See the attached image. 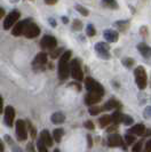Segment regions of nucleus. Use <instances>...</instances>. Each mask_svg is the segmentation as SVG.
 I'll return each mask as SVG.
<instances>
[{"label":"nucleus","mask_w":151,"mask_h":152,"mask_svg":"<svg viewBox=\"0 0 151 152\" xmlns=\"http://www.w3.org/2000/svg\"><path fill=\"white\" fill-rule=\"evenodd\" d=\"M47 145L45 144V142L39 137V140L37 141V149H38V151H40V152H47Z\"/></svg>","instance_id":"nucleus-25"},{"label":"nucleus","mask_w":151,"mask_h":152,"mask_svg":"<svg viewBox=\"0 0 151 152\" xmlns=\"http://www.w3.org/2000/svg\"><path fill=\"white\" fill-rule=\"evenodd\" d=\"M72 29L76 31H80L83 29V23L81 21H79V20H73V22H72Z\"/></svg>","instance_id":"nucleus-31"},{"label":"nucleus","mask_w":151,"mask_h":152,"mask_svg":"<svg viewBox=\"0 0 151 152\" xmlns=\"http://www.w3.org/2000/svg\"><path fill=\"white\" fill-rule=\"evenodd\" d=\"M145 151L147 152L151 151V140H149V141L145 143Z\"/></svg>","instance_id":"nucleus-40"},{"label":"nucleus","mask_w":151,"mask_h":152,"mask_svg":"<svg viewBox=\"0 0 151 152\" xmlns=\"http://www.w3.org/2000/svg\"><path fill=\"white\" fill-rule=\"evenodd\" d=\"M84 127H85V128H87V129H89V130H93L94 128H95L94 122L91 121V120H87V121L84 122Z\"/></svg>","instance_id":"nucleus-36"},{"label":"nucleus","mask_w":151,"mask_h":152,"mask_svg":"<svg viewBox=\"0 0 151 152\" xmlns=\"http://www.w3.org/2000/svg\"><path fill=\"white\" fill-rule=\"evenodd\" d=\"M4 16H5V9L2 7H0V20H1Z\"/></svg>","instance_id":"nucleus-44"},{"label":"nucleus","mask_w":151,"mask_h":152,"mask_svg":"<svg viewBox=\"0 0 151 152\" xmlns=\"http://www.w3.org/2000/svg\"><path fill=\"white\" fill-rule=\"evenodd\" d=\"M71 50H65L62 53L59 62V78L60 80H67L70 76V58H71Z\"/></svg>","instance_id":"nucleus-1"},{"label":"nucleus","mask_w":151,"mask_h":152,"mask_svg":"<svg viewBox=\"0 0 151 152\" xmlns=\"http://www.w3.org/2000/svg\"><path fill=\"white\" fill-rule=\"evenodd\" d=\"M87 141H88V148L91 149L92 146H93V140H92L91 135H87Z\"/></svg>","instance_id":"nucleus-42"},{"label":"nucleus","mask_w":151,"mask_h":152,"mask_svg":"<svg viewBox=\"0 0 151 152\" xmlns=\"http://www.w3.org/2000/svg\"><path fill=\"white\" fill-rule=\"evenodd\" d=\"M56 46H57V40L53 36L47 34V36H44L40 40V47L45 50H53L56 48Z\"/></svg>","instance_id":"nucleus-8"},{"label":"nucleus","mask_w":151,"mask_h":152,"mask_svg":"<svg viewBox=\"0 0 151 152\" xmlns=\"http://www.w3.org/2000/svg\"><path fill=\"white\" fill-rule=\"evenodd\" d=\"M86 33H87V36H88V37H94V36L96 34V30H95V28H94V25H93V24H88V25H87Z\"/></svg>","instance_id":"nucleus-29"},{"label":"nucleus","mask_w":151,"mask_h":152,"mask_svg":"<svg viewBox=\"0 0 151 152\" xmlns=\"http://www.w3.org/2000/svg\"><path fill=\"white\" fill-rule=\"evenodd\" d=\"M30 21H32L31 18H26V20H23V21L15 23V25L12 29V34L14 37H21V36H23V32L25 30V26L28 25V23L30 22Z\"/></svg>","instance_id":"nucleus-11"},{"label":"nucleus","mask_w":151,"mask_h":152,"mask_svg":"<svg viewBox=\"0 0 151 152\" xmlns=\"http://www.w3.org/2000/svg\"><path fill=\"white\" fill-rule=\"evenodd\" d=\"M144 132H145V127L143 124H136L133 127H130L128 130V133L134 134L135 136H143Z\"/></svg>","instance_id":"nucleus-17"},{"label":"nucleus","mask_w":151,"mask_h":152,"mask_svg":"<svg viewBox=\"0 0 151 152\" xmlns=\"http://www.w3.org/2000/svg\"><path fill=\"white\" fill-rule=\"evenodd\" d=\"M101 111H102V107H93V105H91L89 110H88V112H89V114H91V115H97Z\"/></svg>","instance_id":"nucleus-34"},{"label":"nucleus","mask_w":151,"mask_h":152,"mask_svg":"<svg viewBox=\"0 0 151 152\" xmlns=\"http://www.w3.org/2000/svg\"><path fill=\"white\" fill-rule=\"evenodd\" d=\"M63 134H64V132L62 128H56V129H54L53 132V138L55 142H57V143H60L61 140H62V137H63Z\"/></svg>","instance_id":"nucleus-23"},{"label":"nucleus","mask_w":151,"mask_h":152,"mask_svg":"<svg viewBox=\"0 0 151 152\" xmlns=\"http://www.w3.org/2000/svg\"><path fill=\"white\" fill-rule=\"evenodd\" d=\"M14 118H15V109L12 105H8L5 109V122L8 127H12L14 124Z\"/></svg>","instance_id":"nucleus-13"},{"label":"nucleus","mask_w":151,"mask_h":152,"mask_svg":"<svg viewBox=\"0 0 151 152\" xmlns=\"http://www.w3.org/2000/svg\"><path fill=\"white\" fill-rule=\"evenodd\" d=\"M62 22L64 23V24H67V23H69L68 17H67V16H63V17H62Z\"/></svg>","instance_id":"nucleus-48"},{"label":"nucleus","mask_w":151,"mask_h":152,"mask_svg":"<svg viewBox=\"0 0 151 152\" xmlns=\"http://www.w3.org/2000/svg\"><path fill=\"white\" fill-rule=\"evenodd\" d=\"M108 145H109L110 148L122 146L124 149H126L122 138H121V136L120 135H118V134H111V135H109V137H108Z\"/></svg>","instance_id":"nucleus-12"},{"label":"nucleus","mask_w":151,"mask_h":152,"mask_svg":"<svg viewBox=\"0 0 151 152\" xmlns=\"http://www.w3.org/2000/svg\"><path fill=\"white\" fill-rule=\"evenodd\" d=\"M68 86H69V87H73V88H76V91H81V87H80V85L77 84V83H70Z\"/></svg>","instance_id":"nucleus-39"},{"label":"nucleus","mask_w":151,"mask_h":152,"mask_svg":"<svg viewBox=\"0 0 151 152\" xmlns=\"http://www.w3.org/2000/svg\"><path fill=\"white\" fill-rule=\"evenodd\" d=\"M141 33H143V37L147 36V28H145V26H142V29H141Z\"/></svg>","instance_id":"nucleus-46"},{"label":"nucleus","mask_w":151,"mask_h":152,"mask_svg":"<svg viewBox=\"0 0 151 152\" xmlns=\"http://www.w3.org/2000/svg\"><path fill=\"white\" fill-rule=\"evenodd\" d=\"M32 143H30V144H29V146H28V150H30V151H33V146H32Z\"/></svg>","instance_id":"nucleus-50"},{"label":"nucleus","mask_w":151,"mask_h":152,"mask_svg":"<svg viewBox=\"0 0 151 152\" xmlns=\"http://www.w3.org/2000/svg\"><path fill=\"white\" fill-rule=\"evenodd\" d=\"M101 99H102V96H101L100 94L88 91V94L85 96V104L91 107V105H94V104L98 103V102L101 101Z\"/></svg>","instance_id":"nucleus-14"},{"label":"nucleus","mask_w":151,"mask_h":152,"mask_svg":"<svg viewBox=\"0 0 151 152\" xmlns=\"http://www.w3.org/2000/svg\"><path fill=\"white\" fill-rule=\"evenodd\" d=\"M143 115L144 118H147V119H151V107H148L144 109Z\"/></svg>","instance_id":"nucleus-37"},{"label":"nucleus","mask_w":151,"mask_h":152,"mask_svg":"<svg viewBox=\"0 0 151 152\" xmlns=\"http://www.w3.org/2000/svg\"><path fill=\"white\" fill-rule=\"evenodd\" d=\"M125 142H126L127 145L133 144V143L135 142V136H134V134H132V133L126 134V135H125Z\"/></svg>","instance_id":"nucleus-28"},{"label":"nucleus","mask_w":151,"mask_h":152,"mask_svg":"<svg viewBox=\"0 0 151 152\" xmlns=\"http://www.w3.org/2000/svg\"><path fill=\"white\" fill-rule=\"evenodd\" d=\"M45 1V4H47V5H55L59 0H44Z\"/></svg>","instance_id":"nucleus-41"},{"label":"nucleus","mask_w":151,"mask_h":152,"mask_svg":"<svg viewBox=\"0 0 151 152\" xmlns=\"http://www.w3.org/2000/svg\"><path fill=\"white\" fill-rule=\"evenodd\" d=\"M76 9H77V12H78V13H80L83 16H88V15H89L88 9H86V8L83 7V6H80V5H77V6H76Z\"/></svg>","instance_id":"nucleus-30"},{"label":"nucleus","mask_w":151,"mask_h":152,"mask_svg":"<svg viewBox=\"0 0 151 152\" xmlns=\"http://www.w3.org/2000/svg\"><path fill=\"white\" fill-rule=\"evenodd\" d=\"M40 34V29L36 23H33L32 21L28 23V25L25 26V30L23 32V36L28 39H33L37 38L38 36Z\"/></svg>","instance_id":"nucleus-6"},{"label":"nucleus","mask_w":151,"mask_h":152,"mask_svg":"<svg viewBox=\"0 0 151 152\" xmlns=\"http://www.w3.org/2000/svg\"><path fill=\"white\" fill-rule=\"evenodd\" d=\"M121 107V103L120 102H118L117 99H109L108 102H106V104L102 107V110H104V111H109V110H113V109H117V110H119Z\"/></svg>","instance_id":"nucleus-16"},{"label":"nucleus","mask_w":151,"mask_h":152,"mask_svg":"<svg viewBox=\"0 0 151 152\" xmlns=\"http://www.w3.org/2000/svg\"><path fill=\"white\" fill-rule=\"evenodd\" d=\"M40 138L45 142V144L47 145L48 148H51V146L53 145L54 138H53V136L49 134V132H48L47 129L41 130V133H40Z\"/></svg>","instance_id":"nucleus-19"},{"label":"nucleus","mask_w":151,"mask_h":152,"mask_svg":"<svg viewBox=\"0 0 151 152\" xmlns=\"http://www.w3.org/2000/svg\"><path fill=\"white\" fill-rule=\"evenodd\" d=\"M70 76L77 81H81L84 79V73L81 70V65L78 58L70 61Z\"/></svg>","instance_id":"nucleus-4"},{"label":"nucleus","mask_w":151,"mask_h":152,"mask_svg":"<svg viewBox=\"0 0 151 152\" xmlns=\"http://www.w3.org/2000/svg\"><path fill=\"white\" fill-rule=\"evenodd\" d=\"M122 64H124V66H126V68H132V66L134 65V60L130 58V57H125V58L122 60Z\"/></svg>","instance_id":"nucleus-32"},{"label":"nucleus","mask_w":151,"mask_h":152,"mask_svg":"<svg viewBox=\"0 0 151 152\" xmlns=\"http://www.w3.org/2000/svg\"><path fill=\"white\" fill-rule=\"evenodd\" d=\"M63 53V49L62 48H55L52 54H51V56H52V58H56V57H59L61 54Z\"/></svg>","instance_id":"nucleus-35"},{"label":"nucleus","mask_w":151,"mask_h":152,"mask_svg":"<svg viewBox=\"0 0 151 152\" xmlns=\"http://www.w3.org/2000/svg\"><path fill=\"white\" fill-rule=\"evenodd\" d=\"M51 120L54 125H61L65 121V115L62 113V112H55V113L52 114V118Z\"/></svg>","instance_id":"nucleus-20"},{"label":"nucleus","mask_w":151,"mask_h":152,"mask_svg":"<svg viewBox=\"0 0 151 152\" xmlns=\"http://www.w3.org/2000/svg\"><path fill=\"white\" fill-rule=\"evenodd\" d=\"M133 118L130 117V115H127V114H124V118H122V124L124 125H126V126H130V125H133Z\"/></svg>","instance_id":"nucleus-33"},{"label":"nucleus","mask_w":151,"mask_h":152,"mask_svg":"<svg viewBox=\"0 0 151 152\" xmlns=\"http://www.w3.org/2000/svg\"><path fill=\"white\" fill-rule=\"evenodd\" d=\"M15 126H16L15 130H16L17 140H18V141H25L26 137H28V128H26L25 121L18 119V120L15 122Z\"/></svg>","instance_id":"nucleus-9"},{"label":"nucleus","mask_w":151,"mask_h":152,"mask_svg":"<svg viewBox=\"0 0 151 152\" xmlns=\"http://www.w3.org/2000/svg\"><path fill=\"white\" fill-rule=\"evenodd\" d=\"M110 122H111V115H108V114L102 115V117L98 119V124H100L101 128H104L106 126H109Z\"/></svg>","instance_id":"nucleus-21"},{"label":"nucleus","mask_w":151,"mask_h":152,"mask_svg":"<svg viewBox=\"0 0 151 152\" xmlns=\"http://www.w3.org/2000/svg\"><path fill=\"white\" fill-rule=\"evenodd\" d=\"M95 52L97 53V56L103 60L110 58V48L106 42H97L95 45Z\"/></svg>","instance_id":"nucleus-10"},{"label":"nucleus","mask_w":151,"mask_h":152,"mask_svg":"<svg viewBox=\"0 0 151 152\" xmlns=\"http://www.w3.org/2000/svg\"><path fill=\"white\" fill-rule=\"evenodd\" d=\"M134 78H135V83L137 87L140 89H144L148 84V77H147V72L143 66H137L134 71Z\"/></svg>","instance_id":"nucleus-2"},{"label":"nucleus","mask_w":151,"mask_h":152,"mask_svg":"<svg viewBox=\"0 0 151 152\" xmlns=\"http://www.w3.org/2000/svg\"><path fill=\"white\" fill-rule=\"evenodd\" d=\"M48 61V57H47V54L41 52V53H38L36 55V57L33 58L32 61V68L34 71H41L44 70Z\"/></svg>","instance_id":"nucleus-5"},{"label":"nucleus","mask_w":151,"mask_h":152,"mask_svg":"<svg viewBox=\"0 0 151 152\" xmlns=\"http://www.w3.org/2000/svg\"><path fill=\"white\" fill-rule=\"evenodd\" d=\"M17 1H20V0H12V2H17Z\"/></svg>","instance_id":"nucleus-51"},{"label":"nucleus","mask_w":151,"mask_h":152,"mask_svg":"<svg viewBox=\"0 0 151 152\" xmlns=\"http://www.w3.org/2000/svg\"><path fill=\"white\" fill-rule=\"evenodd\" d=\"M4 150H5V146H4V143H2L1 141H0V152L4 151Z\"/></svg>","instance_id":"nucleus-49"},{"label":"nucleus","mask_w":151,"mask_h":152,"mask_svg":"<svg viewBox=\"0 0 151 152\" xmlns=\"http://www.w3.org/2000/svg\"><path fill=\"white\" fill-rule=\"evenodd\" d=\"M49 23H51V25H52V26H54V28L56 26V21H55V20H53V18H49Z\"/></svg>","instance_id":"nucleus-45"},{"label":"nucleus","mask_w":151,"mask_h":152,"mask_svg":"<svg viewBox=\"0 0 151 152\" xmlns=\"http://www.w3.org/2000/svg\"><path fill=\"white\" fill-rule=\"evenodd\" d=\"M103 36H104V38H106V40L108 42H116V41H118V39H119L118 32L112 30V29H106V30H104Z\"/></svg>","instance_id":"nucleus-15"},{"label":"nucleus","mask_w":151,"mask_h":152,"mask_svg":"<svg viewBox=\"0 0 151 152\" xmlns=\"http://www.w3.org/2000/svg\"><path fill=\"white\" fill-rule=\"evenodd\" d=\"M137 50H139L140 54H141L143 57H145V58L151 57V47H149L147 44H144V42L139 44V45H137Z\"/></svg>","instance_id":"nucleus-18"},{"label":"nucleus","mask_w":151,"mask_h":152,"mask_svg":"<svg viewBox=\"0 0 151 152\" xmlns=\"http://www.w3.org/2000/svg\"><path fill=\"white\" fill-rule=\"evenodd\" d=\"M141 149H142V141H140V142H137V143H135V145L133 146V151L136 152V151H141Z\"/></svg>","instance_id":"nucleus-38"},{"label":"nucleus","mask_w":151,"mask_h":152,"mask_svg":"<svg viewBox=\"0 0 151 152\" xmlns=\"http://www.w3.org/2000/svg\"><path fill=\"white\" fill-rule=\"evenodd\" d=\"M21 16V13L18 10H13L5 17V21H4V29L5 30H9L10 28H13L15 25V23L18 21Z\"/></svg>","instance_id":"nucleus-7"},{"label":"nucleus","mask_w":151,"mask_h":152,"mask_svg":"<svg viewBox=\"0 0 151 152\" xmlns=\"http://www.w3.org/2000/svg\"><path fill=\"white\" fill-rule=\"evenodd\" d=\"M151 135V129H145V132H144V135L143 136H150Z\"/></svg>","instance_id":"nucleus-47"},{"label":"nucleus","mask_w":151,"mask_h":152,"mask_svg":"<svg viewBox=\"0 0 151 152\" xmlns=\"http://www.w3.org/2000/svg\"><path fill=\"white\" fill-rule=\"evenodd\" d=\"M122 118H124V114L121 113L120 111H116L113 112L112 115H111V121L114 124V125H118L122 122Z\"/></svg>","instance_id":"nucleus-22"},{"label":"nucleus","mask_w":151,"mask_h":152,"mask_svg":"<svg viewBox=\"0 0 151 152\" xmlns=\"http://www.w3.org/2000/svg\"><path fill=\"white\" fill-rule=\"evenodd\" d=\"M25 124H26V128L30 130L31 137H32V138H36V136H37V130H36V128L32 126V124H31L29 120H26V121H25Z\"/></svg>","instance_id":"nucleus-27"},{"label":"nucleus","mask_w":151,"mask_h":152,"mask_svg":"<svg viewBox=\"0 0 151 152\" xmlns=\"http://www.w3.org/2000/svg\"><path fill=\"white\" fill-rule=\"evenodd\" d=\"M2 111H4V99L0 95V113H2Z\"/></svg>","instance_id":"nucleus-43"},{"label":"nucleus","mask_w":151,"mask_h":152,"mask_svg":"<svg viewBox=\"0 0 151 152\" xmlns=\"http://www.w3.org/2000/svg\"><path fill=\"white\" fill-rule=\"evenodd\" d=\"M102 2H103L104 6L109 8H112V9H117L118 8V4H117L116 0H102Z\"/></svg>","instance_id":"nucleus-24"},{"label":"nucleus","mask_w":151,"mask_h":152,"mask_svg":"<svg viewBox=\"0 0 151 152\" xmlns=\"http://www.w3.org/2000/svg\"><path fill=\"white\" fill-rule=\"evenodd\" d=\"M85 87L86 89L91 93H96V94H100L101 96L104 95V87L102 85L97 83L95 79H93L91 77H87L85 79Z\"/></svg>","instance_id":"nucleus-3"},{"label":"nucleus","mask_w":151,"mask_h":152,"mask_svg":"<svg viewBox=\"0 0 151 152\" xmlns=\"http://www.w3.org/2000/svg\"><path fill=\"white\" fill-rule=\"evenodd\" d=\"M114 24L117 25V28H118L120 31H125L127 28H128L129 22L128 21H118V22H116Z\"/></svg>","instance_id":"nucleus-26"}]
</instances>
